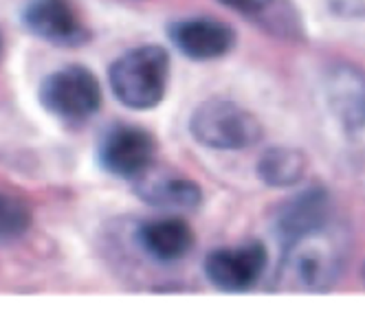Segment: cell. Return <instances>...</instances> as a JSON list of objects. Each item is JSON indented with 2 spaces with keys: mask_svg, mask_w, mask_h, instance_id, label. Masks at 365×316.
<instances>
[{
  "mask_svg": "<svg viewBox=\"0 0 365 316\" xmlns=\"http://www.w3.org/2000/svg\"><path fill=\"white\" fill-rule=\"evenodd\" d=\"M269 266V253L264 244L249 242L242 246L216 248L205 257V275L218 290L245 293L251 290Z\"/></svg>",
  "mask_w": 365,
  "mask_h": 316,
  "instance_id": "7",
  "label": "cell"
},
{
  "mask_svg": "<svg viewBox=\"0 0 365 316\" xmlns=\"http://www.w3.org/2000/svg\"><path fill=\"white\" fill-rule=\"evenodd\" d=\"M172 44L194 62L218 60L236 44V31L216 18H185L168 26Z\"/></svg>",
  "mask_w": 365,
  "mask_h": 316,
  "instance_id": "8",
  "label": "cell"
},
{
  "mask_svg": "<svg viewBox=\"0 0 365 316\" xmlns=\"http://www.w3.org/2000/svg\"><path fill=\"white\" fill-rule=\"evenodd\" d=\"M0 53H3V33H0Z\"/></svg>",
  "mask_w": 365,
  "mask_h": 316,
  "instance_id": "16",
  "label": "cell"
},
{
  "mask_svg": "<svg viewBox=\"0 0 365 316\" xmlns=\"http://www.w3.org/2000/svg\"><path fill=\"white\" fill-rule=\"evenodd\" d=\"M115 97L133 110L156 108L170 84V56L159 44H143L123 56L108 70Z\"/></svg>",
  "mask_w": 365,
  "mask_h": 316,
  "instance_id": "2",
  "label": "cell"
},
{
  "mask_svg": "<svg viewBox=\"0 0 365 316\" xmlns=\"http://www.w3.org/2000/svg\"><path fill=\"white\" fill-rule=\"evenodd\" d=\"M328 101L346 127H365V75L350 66H339L328 79Z\"/></svg>",
  "mask_w": 365,
  "mask_h": 316,
  "instance_id": "12",
  "label": "cell"
},
{
  "mask_svg": "<svg viewBox=\"0 0 365 316\" xmlns=\"http://www.w3.org/2000/svg\"><path fill=\"white\" fill-rule=\"evenodd\" d=\"M286 248L277 281L286 290L315 293L332 285L344 270L348 240L339 226L324 224L310 231Z\"/></svg>",
  "mask_w": 365,
  "mask_h": 316,
  "instance_id": "1",
  "label": "cell"
},
{
  "mask_svg": "<svg viewBox=\"0 0 365 316\" xmlns=\"http://www.w3.org/2000/svg\"><path fill=\"white\" fill-rule=\"evenodd\" d=\"M156 141L148 130L130 123H119L103 135L97 161L115 178L137 180L141 178L154 163Z\"/></svg>",
  "mask_w": 365,
  "mask_h": 316,
  "instance_id": "6",
  "label": "cell"
},
{
  "mask_svg": "<svg viewBox=\"0 0 365 316\" xmlns=\"http://www.w3.org/2000/svg\"><path fill=\"white\" fill-rule=\"evenodd\" d=\"M192 137L212 149H247L262 141L259 119L229 99H207L192 112Z\"/></svg>",
  "mask_w": 365,
  "mask_h": 316,
  "instance_id": "3",
  "label": "cell"
},
{
  "mask_svg": "<svg viewBox=\"0 0 365 316\" xmlns=\"http://www.w3.org/2000/svg\"><path fill=\"white\" fill-rule=\"evenodd\" d=\"M40 105L66 125H82L101 108V88L91 68L68 64L46 75L38 90Z\"/></svg>",
  "mask_w": 365,
  "mask_h": 316,
  "instance_id": "4",
  "label": "cell"
},
{
  "mask_svg": "<svg viewBox=\"0 0 365 316\" xmlns=\"http://www.w3.org/2000/svg\"><path fill=\"white\" fill-rule=\"evenodd\" d=\"M31 206L18 196L0 191V242H14L31 228Z\"/></svg>",
  "mask_w": 365,
  "mask_h": 316,
  "instance_id": "15",
  "label": "cell"
},
{
  "mask_svg": "<svg viewBox=\"0 0 365 316\" xmlns=\"http://www.w3.org/2000/svg\"><path fill=\"white\" fill-rule=\"evenodd\" d=\"M363 281H365V266H363Z\"/></svg>",
  "mask_w": 365,
  "mask_h": 316,
  "instance_id": "17",
  "label": "cell"
},
{
  "mask_svg": "<svg viewBox=\"0 0 365 316\" xmlns=\"http://www.w3.org/2000/svg\"><path fill=\"white\" fill-rule=\"evenodd\" d=\"M328 194L319 187L306 189L286 200L275 214V231L284 246L297 237L328 224Z\"/></svg>",
  "mask_w": 365,
  "mask_h": 316,
  "instance_id": "9",
  "label": "cell"
},
{
  "mask_svg": "<svg viewBox=\"0 0 365 316\" xmlns=\"http://www.w3.org/2000/svg\"><path fill=\"white\" fill-rule=\"evenodd\" d=\"M194 231L182 218H154L139 228L141 248L156 261H178L194 248Z\"/></svg>",
  "mask_w": 365,
  "mask_h": 316,
  "instance_id": "11",
  "label": "cell"
},
{
  "mask_svg": "<svg viewBox=\"0 0 365 316\" xmlns=\"http://www.w3.org/2000/svg\"><path fill=\"white\" fill-rule=\"evenodd\" d=\"M20 20L29 33L53 46L77 48L91 40L88 24L73 0H29Z\"/></svg>",
  "mask_w": 365,
  "mask_h": 316,
  "instance_id": "5",
  "label": "cell"
},
{
  "mask_svg": "<svg viewBox=\"0 0 365 316\" xmlns=\"http://www.w3.org/2000/svg\"><path fill=\"white\" fill-rule=\"evenodd\" d=\"M308 169V158L295 147H269L257 161V176L264 184L275 189H286L297 184Z\"/></svg>",
  "mask_w": 365,
  "mask_h": 316,
  "instance_id": "13",
  "label": "cell"
},
{
  "mask_svg": "<svg viewBox=\"0 0 365 316\" xmlns=\"http://www.w3.org/2000/svg\"><path fill=\"white\" fill-rule=\"evenodd\" d=\"M227 9L236 11L251 22L264 24L271 33H291L297 18L289 11V0H218Z\"/></svg>",
  "mask_w": 365,
  "mask_h": 316,
  "instance_id": "14",
  "label": "cell"
},
{
  "mask_svg": "<svg viewBox=\"0 0 365 316\" xmlns=\"http://www.w3.org/2000/svg\"><path fill=\"white\" fill-rule=\"evenodd\" d=\"M137 196L159 209L192 211L202 202V189L187 176L176 174H154L152 167L135 180Z\"/></svg>",
  "mask_w": 365,
  "mask_h": 316,
  "instance_id": "10",
  "label": "cell"
}]
</instances>
